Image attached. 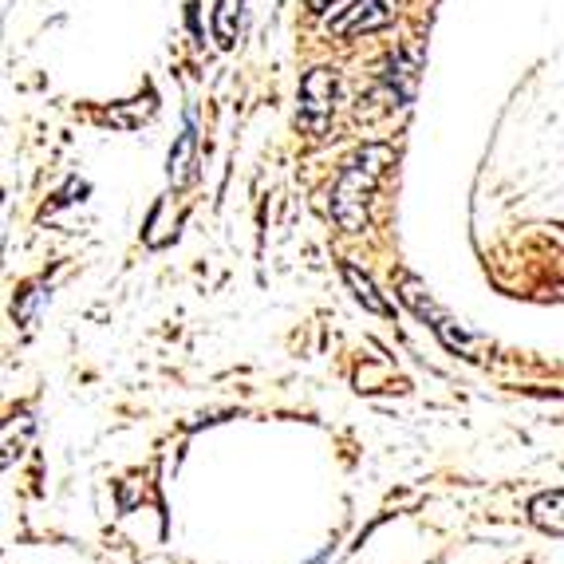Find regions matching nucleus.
Listing matches in <instances>:
<instances>
[{"label": "nucleus", "instance_id": "nucleus-1", "mask_svg": "<svg viewBox=\"0 0 564 564\" xmlns=\"http://www.w3.org/2000/svg\"><path fill=\"white\" fill-rule=\"evenodd\" d=\"M387 166H391V147H383V142H371V147L356 151L348 166H344L336 189H332V217L348 234H359L367 226V206L376 198Z\"/></svg>", "mask_w": 564, "mask_h": 564}, {"label": "nucleus", "instance_id": "nucleus-2", "mask_svg": "<svg viewBox=\"0 0 564 564\" xmlns=\"http://www.w3.org/2000/svg\"><path fill=\"white\" fill-rule=\"evenodd\" d=\"M336 95H339V76L336 67H312L308 76L301 79V127L308 134L321 139L332 127L336 115Z\"/></svg>", "mask_w": 564, "mask_h": 564}, {"label": "nucleus", "instance_id": "nucleus-3", "mask_svg": "<svg viewBox=\"0 0 564 564\" xmlns=\"http://www.w3.org/2000/svg\"><path fill=\"white\" fill-rule=\"evenodd\" d=\"M403 301L411 304L419 321H426L434 332H438V339H443L446 348L458 351V356L478 359V339H474L466 328H458V324H454L451 316H446V312L438 308V304H434L431 296H426V289L419 281H414V276H406V281H403Z\"/></svg>", "mask_w": 564, "mask_h": 564}, {"label": "nucleus", "instance_id": "nucleus-4", "mask_svg": "<svg viewBox=\"0 0 564 564\" xmlns=\"http://www.w3.org/2000/svg\"><path fill=\"white\" fill-rule=\"evenodd\" d=\"M387 24H395L391 0H348L328 17L332 36H359V32H379Z\"/></svg>", "mask_w": 564, "mask_h": 564}, {"label": "nucleus", "instance_id": "nucleus-5", "mask_svg": "<svg viewBox=\"0 0 564 564\" xmlns=\"http://www.w3.org/2000/svg\"><path fill=\"white\" fill-rule=\"evenodd\" d=\"M194 159H198V127H194V119H186V127H182L178 142L170 147V182L174 186H186L189 174H194Z\"/></svg>", "mask_w": 564, "mask_h": 564}, {"label": "nucleus", "instance_id": "nucleus-6", "mask_svg": "<svg viewBox=\"0 0 564 564\" xmlns=\"http://www.w3.org/2000/svg\"><path fill=\"white\" fill-rule=\"evenodd\" d=\"M383 79L391 87V95H395V104H411L414 84H419V64H414L411 52H395V56L387 59Z\"/></svg>", "mask_w": 564, "mask_h": 564}, {"label": "nucleus", "instance_id": "nucleus-7", "mask_svg": "<svg viewBox=\"0 0 564 564\" xmlns=\"http://www.w3.org/2000/svg\"><path fill=\"white\" fill-rule=\"evenodd\" d=\"M344 281H348V289L356 292V301L364 304L367 312H376V316H391V304L379 296L376 284H371V276H367L356 261H344Z\"/></svg>", "mask_w": 564, "mask_h": 564}, {"label": "nucleus", "instance_id": "nucleus-8", "mask_svg": "<svg viewBox=\"0 0 564 564\" xmlns=\"http://www.w3.org/2000/svg\"><path fill=\"white\" fill-rule=\"evenodd\" d=\"M529 518L549 533H564V489H553V494H541V498L529 501Z\"/></svg>", "mask_w": 564, "mask_h": 564}, {"label": "nucleus", "instance_id": "nucleus-9", "mask_svg": "<svg viewBox=\"0 0 564 564\" xmlns=\"http://www.w3.org/2000/svg\"><path fill=\"white\" fill-rule=\"evenodd\" d=\"M241 9L245 0H217L214 9V40L217 47H234L237 44V32H241Z\"/></svg>", "mask_w": 564, "mask_h": 564}, {"label": "nucleus", "instance_id": "nucleus-10", "mask_svg": "<svg viewBox=\"0 0 564 564\" xmlns=\"http://www.w3.org/2000/svg\"><path fill=\"white\" fill-rule=\"evenodd\" d=\"M36 304H40V289H29V292H24V301L17 304V316H20V321H24V324L36 321Z\"/></svg>", "mask_w": 564, "mask_h": 564}]
</instances>
